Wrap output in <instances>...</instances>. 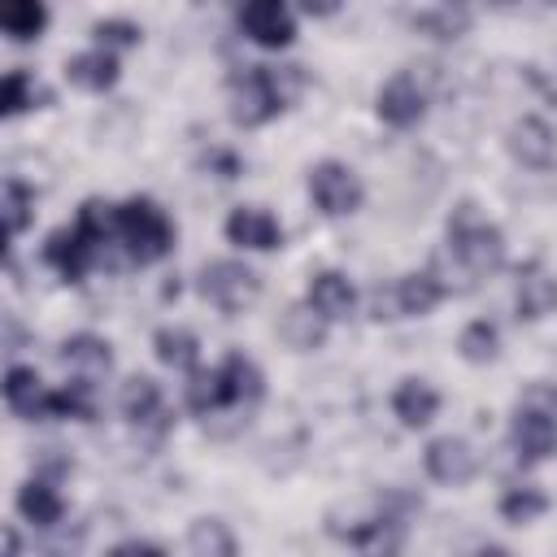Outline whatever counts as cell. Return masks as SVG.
<instances>
[{
    "label": "cell",
    "instance_id": "d6a6232c",
    "mask_svg": "<svg viewBox=\"0 0 557 557\" xmlns=\"http://www.w3.org/2000/svg\"><path fill=\"white\" fill-rule=\"evenodd\" d=\"M213 161V170H218V178H239V157L235 152H222V148H213L209 157H205V165Z\"/></svg>",
    "mask_w": 557,
    "mask_h": 557
},
{
    "label": "cell",
    "instance_id": "2e32d148",
    "mask_svg": "<svg viewBox=\"0 0 557 557\" xmlns=\"http://www.w3.org/2000/svg\"><path fill=\"white\" fill-rule=\"evenodd\" d=\"M513 309L518 318L527 322H540L557 309V274L544 270V261H527L518 265V278H513Z\"/></svg>",
    "mask_w": 557,
    "mask_h": 557
},
{
    "label": "cell",
    "instance_id": "8fae6325",
    "mask_svg": "<svg viewBox=\"0 0 557 557\" xmlns=\"http://www.w3.org/2000/svg\"><path fill=\"white\" fill-rule=\"evenodd\" d=\"M239 30L257 48H287L296 39V22L287 13V0H244L239 4Z\"/></svg>",
    "mask_w": 557,
    "mask_h": 557
},
{
    "label": "cell",
    "instance_id": "d590c367",
    "mask_svg": "<svg viewBox=\"0 0 557 557\" xmlns=\"http://www.w3.org/2000/svg\"><path fill=\"white\" fill-rule=\"evenodd\" d=\"M544 4H557V0H544Z\"/></svg>",
    "mask_w": 557,
    "mask_h": 557
},
{
    "label": "cell",
    "instance_id": "52a82bcc",
    "mask_svg": "<svg viewBox=\"0 0 557 557\" xmlns=\"http://www.w3.org/2000/svg\"><path fill=\"white\" fill-rule=\"evenodd\" d=\"M117 405H122V418H126V426L135 431V440L148 444V448H157V444L170 435V426H174V413H170V405H165V396H161V383L148 379V374H131V379L122 383Z\"/></svg>",
    "mask_w": 557,
    "mask_h": 557
},
{
    "label": "cell",
    "instance_id": "4fadbf2b",
    "mask_svg": "<svg viewBox=\"0 0 557 557\" xmlns=\"http://www.w3.org/2000/svg\"><path fill=\"white\" fill-rule=\"evenodd\" d=\"M422 466H426V474H431L435 483L461 487V483H470V479L479 474V453H474L470 440H461V435H440V440L426 444Z\"/></svg>",
    "mask_w": 557,
    "mask_h": 557
},
{
    "label": "cell",
    "instance_id": "277c9868",
    "mask_svg": "<svg viewBox=\"0 0 557 557\" xmlns=\"http://www.w3.org/2000/svg\"><path fill=\"white\" fill-rule=\"evenodd\" d=\"M448 257L457 261V270L474 283V278H487L505 265V235L496 222H487L479 213L474 200H461L453 213H448Z\"/></svg>",
    "mask_w": 557,
    "mask_h": 557
},
{
    "label": "cell",
    "instance_id": "6da1fadb",
    "mask_svg": "<svg viewBox=\"0 0 557 557\" xmlns=\"http://www.w3.org/2000/svg\"><path fill=\"white\" fill-rule=\"evenodd\" d=\"M117 244V231H113V205L104 200H83L74 226H61L48 235L44 244V261L65 278V283H83V274L104 261V248Z\"/></svg>",
    "mask_w": 557,
    "mask_h": 557
},
{
    "label": "cell",
    "instance_id": "ac0fdd59",
    "mask_svg": "<svg viewBox=\"0 0 557 557\" xmlns=\"http://www.w3.org/2000/svg\"><path fill=\"white\" fill-rule=\"evenodd\" d=\"M305 300L326 318V322H344L357 309V287L348 283V274L339 270H318L305 287Z\"/></svg>",
    "mask_w": 557,
    "mask_h": 557
},
{
    "label": "cell",
    "instance_id": "836d02e7",
    "mask_svg": "<svg viewBox=\"0 0 557 557\" xmlns=\"http://www.w3.org/2000/svg\"><path fill=\"white\" fill-rule=\"evenodd\" d=\"M126 553H165L161 544H152V540H122V544H113V557H126Z\"/></svg>",
    "mask_w": 557,
    "mask_h": 557
},
{
    "label": "cell",
    "instance_id": "d6986e66",
    "mask_svg": "<svg viewBox=\"0 0 557 557\" xmlns=\"http://www.w3.org/2000/svg\"><path fill=\"white\" fill-rule=\"evenodd\" d=\"M117 74H122V65H117L113 48H91V52H78V57L65 61V78H70L78 91H91V96L109 91V87L117 83Z\"/></svg>",
    "mask_w": 557,
    "mask_h": 557
},
{
    "label": "cell",
    "instance_id": "1f68e13d",
    "mask_svg": "<svg viewBox=\"0 0 557 557\" xmlns=\"http://www.w3.org/2000/svg\"><path fill=\"white\" fill-rule=\"evenodd\" d=\"M453 4H457V0H448V4H444V9H435V13H422V17H418V26H422V30H431L435 39H457V35L466 30V13H461V9H453Z\"/></svg>",
    "mask_w": 557,
    "mask_h": 557
},
{
    "label": "cell",
    "instance_id": "5b68a950",
    "mask_svg": "<svg viewBox=\"0 0 557 557\" xmlns=\"http://www.w3.org/2000/svg\"><path fill=\"white\" fill-rule=\"evenodd\" d=\"M113 231L131 265H152L174 252V222L152 196H131L113 205Z\"/></svg>",
    "mask_w": 557,
    "mask_h": 557
},
{
    "label": "cell",
    "instance_id": "3957f363",
    "mask_svg": "<svg viewBox=\"0 0 557 557\" xmlns=\"http://www.w3.org/2000/svg\"><path fill=\"white\" fill-rule=\"evenodd\" d=\"M300 87V65H248L244 74L231 78V122L244 131L265 126L296 100Z\"/></svg>",
    "mask_w": 557,
    "mask_h": 557
},
{
    "label": "cell",
    "instance_id": "9c48e42d",
    "mask_svg": "<svg viewBox=\"0 0 557 557\" xmlns=\"http://www.w3.org/2000/svg\"><path fill=\"white\" fill-rule=\"evenodd\" d=\"M200 296L213 305V309H222V313H244L257 296H261V274L257 270H248L244 261H209L205 270H200Z\"/></svg>",
    "mask_w": 557,
    "mask_h": 557
},
{
    "label": "cell",
    "instance_id": "7c38bea8",
    "mask_svg": "<svg viewBox=\"0 0 557 557\" xmlns=\"http://www.w3.org/2000/svg\"><path fill=\"white\" fill-rule=\"evenodd\" d=\"M374 113H379L387 126L409 131V126H418V122L426 117V91L418 87V78H413L409 70H400V74H392V78L379 87Z\"/></svg>",
    "mask_w": 557,
    "mask_h": 557
},
{
    "label": "cell",
    "instance_id": "e575fe53",
    "mask_svg": "<svg viewBox=\"0 0 557 557\" xmlns=\"http://www.w3.org/2000/svg\"><path fill=\"white\" fill-rule=\"evenodd\" d=\"M339 4H344V0H300V9H305L309 17H331Z\"/></svg>",
    "mask_w": 557,
    "mask_h": 557
},
{
    "label": "cell",
    "instance_id": "7402d4cb",
    "mask_svg": "<svg viewBox=\"0 0 557 557\" xmlns=\"http://www.w3.org/2000/svg\"><path fill=\"white\" fill-rule=\"evenodd\" d=\"M17 513H22L30 527L52 531V527H61V518H65V500H61V492H57L48 479H26V483L17 487Z\"/></svg>",
    "mask_w": 557,
    "mask_h": 557
},
{
    "label": "cell",
    "instance_id": "44dd1931",
    "mask_svg": "<svg viewBox=\"0 0 557 557\" xmlns=\"http://www.w3.org/2000/svg\"><path fill=\"white\" fill-rule=\"evenodd\" d=\"M392 413L400 418V426L418 431L440 413V392L426 379H400L392 392Z\"/></svg>",
    "mask_w": 557,
    "mask_h": 557
},
{
    "label": "cell",
    "instance_id": "30bf717a",
    "mask_svg": "<svg viewBox=\"0 0 557 557\" xmlns=\"http://www.w3.org/2000/svg\"><path fill=\"white\" fill-rule=\"evenodd\" d=\"M309 200L326 218H348V213L361 209L366 187H361V178H357L352 165H344V161H318V165H309Z\"/></svg>",
    "mask_w": 557,
    "mask_h": 557
},
{
    "label": "cell",
    "instance_id": "ffe728a7",
    "mask_svg": "<svg viewBox=\"0 0 557 557\" xmlns=\"http://www.w3.org/2000/svg\"><path fill=\"white\" fill-rule=\"evenodd\" d=\"M4 405L17 418H48V387L30 366H9L4 370Z\"/></svg>",
    "mask_w": 557,
    "mask_h": 557
},
{
    "label": "cell",
    "instance_id": "d4e9b609",
    "mask_svg": "<svg viewBox=\"0 0 557 557\" xmlns=\"http://www.w3.org/2000/svg\"><path fill=\"white\" fill-rule=\"evenodd\" d=\"M0 26L13 44H30L48 26V4L44 0H0Z\"/></svg>",
    "mask_w": 557,
    "mask_h": 557
},
{
    "label": "cell",
    "instance_id": "ba28073f",
    "mask_svg": "<svg viewBox=\"0 0 557 557\" xmlns=\"http://www.w3.org/2000/svg\"><path fill=\"white\" fill-rule=\"evenodd\" d=\"M444 296L448 292H444V283L431 270H413V274H400L387 287H374L370 318H379V322H392V318H426Z\"/></svg>",
    "mask_w": 557,
    "mask_h": 557
},
{
    "label": "cell",
    "instance_id": "4316f807",
    "mask_svg": "<svg viewBox=\"0 0 557 557\" xmlns=\"http://www.w3.org/2000/svg\"><path fill=\"white\" fill-rule=\"evenodd\" d=\"M457 352H461L470 366H487V361H496V352H500V331H496V322L474 318V322L457 335Z\"/></svg>",
    "mask_w": 557,
    "mask_h": 557
},
{
    "label": "cell",
    "instance_id": "4dcf8cb0",
    "mask_svg": "<svg viewBox=\"0 0 557 557\" xmlns=\"http://www.w3.org/2000/svg\"><path fill=\"white\" fill-rule=\"evenodd\" d=\"M91 39H96L100 48H135V44L144 39V30H139L135 22H126V17H104V22L91 26Z\"/></svg>",
    "mask_w": 557,
    "mask_h": 557
},
{
    "label": "cell",
    "instance_id": "83f0119b",
    "mask_svg": "<svg viewBox=\"0 0 557 557\" xmlns=\"http://www.w3.org/2000/svg\"><path fill=\"white\" fill-rule=\"evenodd\" d=\"M39 104H48V91H44L26 70H9V74H4V100H0V113H4V117H17V113L39 109Z\"/></svg>",
    "mask_w": 557,
    "mask_h": 557
},
{
    "label": "cell",
    "instance_id": "8992f818",
    "mask_svg": "<svg viewBox=\"0 0 557 557\" xmlns=\"http://www.w3.org/2000/svg\"><path fill=\"white\" fill-rule=\"evenodd\" d=\"M509 448L522 466H540L557 457V387L531 383L509 418Z\"/></svg>",
    "mask_w": 557,
    "mask_h": 557
},
{
    "label": "cell",
    "instance_id": "f1b7e54d",
    "mask_svg": "<svg viewBox=\"0 0 557 557\" xmlns=\"http://www.w3.org/2000/svg\"><path fill=\"white\" fill-rule=\"evenodd\" d=\"M187 548L196 557H235V535L218 518H196L187 531Z\"/></svg>",
    "mask_w": 557,
    "mask_h": 557
},
{
    "label": "cell",
    "instance_id": "f546056e",
    "mask_svg": "<svg viewBox=\"0 0 557 557\" xmlns=\"http://www.w3.org/2000/svg\"><path fill=\"white\" fill-rule=\"evenodd\" d=\"M540 513H548V496H544L540 487H531V483L505 487V496H500V518H505V522L527 527V522H535Z\"/></svg>",
    "mask_w": 557,
    "mask_h": 557
},
{
    "label": "cell",
    "instance_id": "484cf974",
    "mask_svg": "<svg viewBox=\"0 0 557 557\" xmlns=\"http://www.w3.org/2000/svg\"><path fill=\"white\" fill-rule=\"evenodd\" d=\"M0 213H4L9 239H17L30 226V218H35V191L22 178H4V187H0Z\"/></svg>",
    "mask_w": 557,
    "mask_h": 557
},
{
    "label": "cell",
    "instance_id": "5bb4252c",
    "mask_svg": "<svg viewBox=\"0 0 557 557\" xmlns=\"http://www.w3.org/2000/svg\"><path fill=\"white\" fill-rule=\"evenodd\" d=\"M226 239L235 248H248V252H274V248H283V226H278V218L270 209L239 205L226 218Z\"/></svg>",
    "mask_w": 557,
    "mask_h": 557
},
{
    "label": "cell",
    "instance_id": "9a60e30c",
    "mask_svg": "<svg viewBox=\"0 0 557 557\" xmlns=\"http://www.w3.org/2000/svg\"><path fill=\"white\" fill-rule=\"evenodd\" d=\"M505 148L527 170H548L557 161V135H553V126L544 117H518L509 126V135H505Z\"/></svg>",
    "mask_w": 557,
    "mask_h": 557
},
{
    "label": "cell",
    "instance_id": "7a4b0ae2",
    "mask_svg": "<svg viewBox=\"0 0 557 557\" xmlns=\"http://www.w3.org/2000/svg\"><path fill=\"white\" fill-rule=\"evenodd\" d=\"M265 396V374L252 357H244L239 348L222 357V366L213 370H191L187 374V409L196 418L222 413V409H248Z\"/></svg>",
    "mask_w": 557,
    "mask_h": 557
},
{
    "label": "cell",
    "instance_id": "e0dca14e",
    "mask_svg": "<svg viewBox=\"0 0 557 557\" xmlns=\"http://www.w3.org/2000/svg\"><path fill=\"white\" fill-rule=\"evenodd\" d=\"M57 357H61V366H65L74 379H87V383H96V379H104V374L113 370V348H109V339H100V335H91V331L70 335Z\"/></svg>",
    "mask_w": 557,
    "mask_h": 557
},
{
    "label": "cell",
    "instance_id": "603a6c76",
    "mask_svg": "<svg viewBox=\"0 0 557 557\" xmlns=\"http://www.w3.org/2000/svg\"><path fill=\"white\" fill-rule=\"evenodd\" d=\"M278 335H283L287 348L313 352V348H322V339H326V318H322L309 300H305V305H292V309L278 318Z\"/></svg>",
    "mask_w": 557,
    "mask_h": 557
},
{
    "label": "cell",
    "instance_id": "cb8c5ba5",
    "mask_svg": "<svg viewBox=\"0 0 557 557\" xmlns=\"http://www.w3.org/2000/svg\"><path fill=\"white\" fill-rule=\"evenodd\" d=\"M152 352H157L161 366H170V370H178V374H191V370L200 366V339H196V331H187V326H157Z\"/></svg>",
    "mask_w": 557,
    "mask_h": 557
}]
</instances>
